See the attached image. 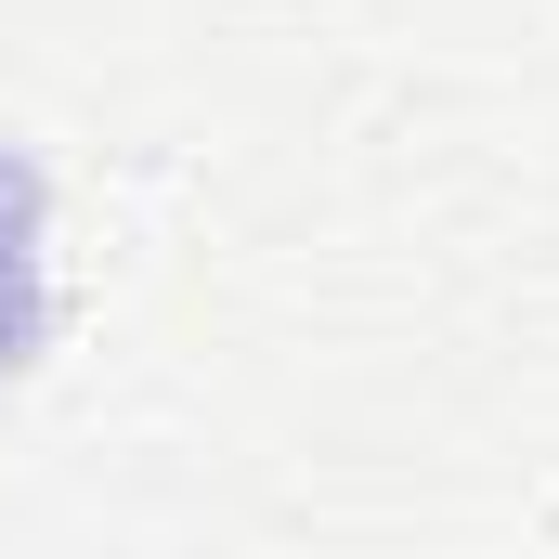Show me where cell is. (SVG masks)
Returning a JSON list of instances; mask_svg holds the SVG:
<instances>
[{"instance_id":"cell-1","label":"cell","mask_w":559,"mask_h":559,"mask_svg":"<svg viewBox=\"0 0 559 559\" xmlns=\"http://www.w3.org/2000/svg\"><path fill=\"white\" fill-rule=\"evenodd\" d=\"M39 352V169L0 156V378Z\"/></svg>"}]
</instances>
